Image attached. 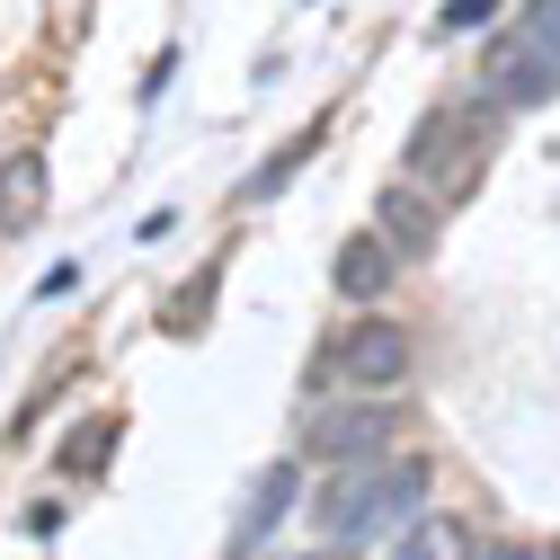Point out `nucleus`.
<instances>
[{
	"label": "nucleus",
	"mask_w": 560,
	"mask_h": 560,
	"mask_svg": "<svg viewBox=\"0 0 560 560\" xmlns=\"http://www.w3.org/2000/svg\"><path fill=\"white\" fill-rule=\"evenodd\" d=\"M480 170V125H454V116H428L409 133V178H445L463 196V178Z\"/></svg>",
	"instance_id": "39448f33"
},
{
	"label": "nucleus",
	"mask_w": 560,
	"mask_h": 560,
	"mask_svg": "<svg viewBox=\"0 0 560 560\" xmlns=\"http://www.w3.org/2000/svg\"><path fill=\"white\" fill-rule=\"evenodd\" d=\"M374 232H383V241H392L400 258H428L445 223H436V205L418 196V187H383V214H374Z\"/></svg>",
	"instance_id": "0eeeda50"
},
{
	"label": "nucleus",
	"mask_w": 560,
	"mask_h": 560,
	"mask_svg": "<svg viewBox=\"0 0 560 560\" xmlns=\"http://www.w3.org/2000/svg\"><path fill=\"white\" fill-rule=\"evenodd\" d=\"M116 445V428H107V418H90V428H72V436H62V471H90L98 454Z\"/></svg>",
	"instance_id": "ddd939ff"
},
{
	"label": "nucleus",
	"mask_w": 560,
	"mask_h": 560,
	"mask_svg": "<svg viewBox=\"0 0 560 560\" xmlns=\"http://www.w3.org/2000/svg\"><path fill=\"white\" fill-rule=\"evenodd\" d=\"M471 560H534V551H516V542H499V551H471Z\"/></svg>",
	"instance_id": "2eb2a0df"
},
{
	"label": "nucleus",
	"mask_w": 560,
	"mask_h": 560,
	"mask_svg": "<svg viewBox=\"0 0 560 560\" xmlns=\"http://www.w3.org/2000/svg\"><path fill=\"white\" fill-rule=\"evenodd\" d=\"M329 374H338V383H357V392H392V383L409 374V338H400L392 320H357V329L338 338Z\"/></svg>",
	"instance_id": "7ed1b4c3"
},
{
	"label": "nucleus",
	"mask_w": 560,
	"mask_h": 560,
	"mask_svg": "<svg viewBox=\"0 0 560 560\" xmlns=\"http://www.w3.org/2000/svg\"><path fill=\"white\" fill-rule=\"evenodd\" d=\"M329 276H338V294H347V303H374V294H392V276H400V249H392L383 232H357V241H338Z\"/></svg>",
	"instance_id": "423d86ee"
},
{
	"label": "nucleus",
	"mask_w": 560,
	"mask_h": 560,
	"mask_svg": "<svg viewBox=\"0 0 560 560\" xmlns=\"http://www.w3.org/2000/svg\"><path fill=\"white\" fill-rule=\"evenodd\" d=\"M534 560H560V551H534Z\"/></svg>",
	"instance_id": "f3484780"
},
{
	"label": "nucleus",
	"mask_w": 560,
	"mask_h": 560,
	"mask_svg": "<svg viewBox=\"0 0 560 560\" xmlns=\"http://www.w3.org/2000/svg\"><path fill=\"white\" fill-rule=\"evenodd\" d=\"M392 428H400L392 400H357V409H320L303 445H312L320 463H374V454L392 445Z\"/></svg>",
	"instance_id": "f03ea898"
},
{
	"label": "nucleus",
	"mask_w": 560,
	"mask_h": 560,
	"mask_svg": "<svg viewBox=\"0 0 560 560\" xmlns=\"http://www.w3.org/2000/svg\"><path fill=\"white\" fill-rule=\"evenodd\" d=\"M36 214H45V161L10 152V161H0V232H27Z\"/></svg>",
	"instance_id": "1a4fd4ad"
},
{
	"label": "nucleus",
	"mask_w": 560,
	"mask_h": 560,
	"mask_svg": "<svg viewBox=\"0 0 560 560\" xmlns=\"http://www.w3.org/2000/svg\"><path fill=\"white\" fill-rule=\"evenodd\" d=\"M489 19H499V0H445V19H436V27L463 36V27H489Z\"/></svg>",
	"instance_id": "4468645a"
},
{
	"label": "nucleus",
	"mask_w": 560,
	"mask_h": 560,
	"mask_svg": "<svg viewBox=\"0 0 560 560\" xmlns=\"http://www.w3.org/2000/svg\"><path fill=\"white\" fill-rule=\"evenodd\" d=\"M312 560H347V551H312Z\"/></svg>",
	"instance_id": "dca6fc26"
},
{
	"label": "nucleus",
	"mask_w": 560,
	"mask_h": 560,
	"mask_svg": "<svg viewBox=\"0 0 560 560\" xmlns=\"http://www.w3.org/2000/svg\"><path fill=\"white\" fill-rule=\"evenodd\" d=\"M418 516H428V463H365L347 471L338 489H320V525L329 542H365V534H409Z\"/></svg>",
	"instance_id": "f257e3e1"
},
{
	"label": "nucleus",
	"mask_w": 560,
	"mask_h": 560,
	"mask_svg": "<svg viewBox=\"0 0 560 560\" xmlns=\"http://www.w3.org/2000/svg\"><path fill=\"white\" fill-rule=\"evenodd\" d=\"M551 90H560V62H542L525 36H508L480 72V107H542Z\"/></svg>",
	"instance_id": "20e7f679"
},
{
	"label": "nucleus",
	"mask_w": 560,
	"mask_h": 560,
	"mask_svg": "<svg viewBox=\"0 0 560 560\" xmlns=\"http://www.w3.org/2000/svg\"><path fill=\"white\" fill-rule=\"evenodd\" d=\"M312 152H320V125H312V133H294V143H285V152H276V161H267L258 178H249V205H258V196H276V187H285V178H294V170H303Z\"/></svg>",
	"instance_id": "9b49d317"
},
{
	"label": "nucleus",
	"mask_w": 560,
	"mask_h": 560,
	"mask_svg": "<svg viewBox=\"0 0 560 560\" xmlns=\"http://www.w3.org/2000/svg\"><path fill=\"white\" fill-rule=\"evenodd\" d=\"M392 560H471L463 516H418L409 534H392Z\"/></svg>",
	"instance_id": "9d476101"
},
{
	"label": "nucleus",
	"mask_w": 560,
	"mask_h": 560,
	"mask_svg": "<svg viewBox=\"0 0 560 560\" xmlns=\"http://www.w3.org/2000/svg\"><path fill=\"white\" fill-rule=\"evenodd\" d=\"M542 62H560V0H525V27H516Z\"/></svg>",
	"instance_id": "f8f14e48"
},
{
	"label": "nucleus",
	"mask_w": 560,
	"mask_h": 560,
	"mask_svg": "<svg viewBox=\"0 0 560 560\" xmlns=\"http://www.w3.org/2000/svg\"><path fill=\"white\" fill-rule=\"evenodd\" d=\"M294 499H303V471H294V463H267V471H258V489H249V508H241V551H249V542H267L276 525H285V508H294Z\"/></svg>",
	"instance_id": "6e6552de"
}]
</instances>
